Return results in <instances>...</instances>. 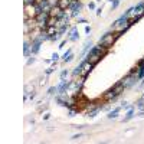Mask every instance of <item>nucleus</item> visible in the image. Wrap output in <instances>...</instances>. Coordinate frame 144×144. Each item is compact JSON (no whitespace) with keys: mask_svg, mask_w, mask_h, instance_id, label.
<instances>
[{"mask_svg":"<svg viewBox=\"0 0 144 144\" xmlns=\"http://www.w3.org/2000/svg\"><path fill=\"white\" fill-rule=\"evenodd\" d=\"M107 53V49H104V48H101L100 45L98 46H94V48H91L89 49V52L86 53V59L89 61V64H92V65H97V62L100 61L101 58L104 56V55Z\"/></svg>","mask_w":144,"mask_h":144,"instance_id":"nucleus-1","label":"nucleus"},{"mask_svg":"<svg viewBox=\"0 0 144 144\" xmlns=\"http://www.w3.org/2000/svg\"><path fill=\"white\" fill-rule=\"evenodd\" d=\"M117 38H118V35H114V33H105V35L100 39V46L108 50L112 46V43L115 42Z\"/></svg>","mask_w":144,"mask_h":144,"instance_id":"nucleus-2","label":"nucleus"},{"mask_svg":"<svg viewBox=\"0 0 144 144\" xmlns=\"http://www.w3.org/2000/svg\"><path fill=\"white\" fill-rule=\"evenodd\" d=\"M131 26V23H130V19L125 17V16H121L120 19H117V20L114 22V25H112V29H117V30H120V32H125L127 29Z\"/></svg>","mask_w":144,"mask_h":144,"instance_id":"nucleus-3","label":"nucleus"},{"mask_svg":"<svg viewBox=\"0 0 144 144\" xmlns=\"http://www.w3.org/2000/svg\"><path fill=\"white\" fill-rule=\"evenodd\" d=\"M122 89H124V86H122L121 81H120L118 84H115V85L112 86L111 89H110L107 94H105L104 98H105V100H114V98H117V97L120 95V94L122 92Z\"/></svg>","mask_w":144,"mask_h":144,"instance_id":"nucleus-4","label":"nucleus"},{"mask_svg":"<svg viewBox=\"0 0 144 144\" xmlns=\"http://www.w3.org/2000/svg\"><path fill=\"white\" fill-rule=\"evenodd\" d=\"M69 9L72 10V17H76L79 13H81V9H82V3L81 2H78V0H74L71 3V6H69Z\"/></svg>","mask_w":144,"mask_h":144,"instance_id":"nucleus-5","label":"nucleus"},{"mask_svg":"<svg viewBox=\"0 0 144 144\" xmlns=\"http://www.w3.org/2000/svg\"><path fill=\"white\" fill-rule=\"evenodd\" d=\"M42 42H43V40L40 39V36H39V38H36L35 40H32V43H30V53H32V55L38 53V52H39V49H40V45H42Z\"/></svg>","mask_w":144,"mask_h":144,"instance_id":"nucleus-6","label":"nucleus"},{"mask_svg":"<svg viewBox=\"0 0 144 144\" xmlns=\"http://www.w3.org/2000/svg\"><path fill=\"white\" fill-rule=\"evenodd\" d=\"M64 14H65V12L62 10V9H61L59 6L52 7V10H50V17H55V19H56V22L59 20V19H61L62 16H64Z\"/></svg>","mask_w":144,"mask_h":144,"instance_id":"nucleus-7","label":"nucleus"},{"mask_svg":"<svg viewBox=\"0 0 144 144\" xmlns=\"http://www.w3.org/2000/svg\"><path fill=\"white\" fill-rule=\"evenodd\" d=\"M69 85L71 84L68 82V81H65V79H62L61 81V84L56 86V94H59V95H62V94H65L66 92V89L69 88Z\"/></svg>","mask_w":144,"mask_h":144,"instance_id":"nucleus-8","label":"nucleus"},{"mask_svg":"<svg viewBox=\"0 0 144 144\" xmlns=\"http://www.w3.org/2000/svg\"><path fill=\"white\" fill-rule=\"evenodd\" d=\"M88 62H89V61H88V59H86V58H85V59H84V61L81 62V64H79V65H78V66H76L75 69H74V72H72V75H74V76H78V75H81V74H82V72H84V68H85V66H86V64H88Z\"/></svg>","mask_w":144,"mask_h":144,"instance_id":"nucleus-9","label":"nucleus"},{"mask_svg":"<svg viewBox=\"0 0 144 144\" xmlns=\"http://www.w3.org/2000/svg\"><path fill=\"white\" fill-rule=\"evenodd\" d=\"M79 38V32H78V28H72L71 32H69V40H72V42H75V40H78Z\"/></svg>","mask_w":144,"mask_h":144,"instance_id":"nucleus-10","label":"nucleus"},{"mask_svg":"<svg viewBox=\"0 0 144 144\" xmlns=\"http://www.w3.org/2000/svg\"><path fill=\"white\" fill-rule=\"evenodd\" d=\"M68 22H69V16H66V14H64L59 20H58V23L56 25L61 28V26H65V25H68Z\"/></svg>","mask_w":144,"mask_h":144,"instance_id":"nucleus-11","label":"nucleus"},{"mask_svg":"<svg viewBox=\"0 0 144 144\" xmlns=\"http://www.w3.org/2000/svg\"><path fill=\"white\" fill-rule=\"evenodd\" d=\"M71 0H59V3H58V6L61 7L62 10H65V9H66V7H69L71 6Z\"/></svg>","mask_w":144,"mask_h":144,"instance_id":"nucleus-12","label":"nucleus"},{"mask_svg":"<svg viewBox=\"0 0 144 144\" xmlns=\"http://www.w3.org/2000/svg\"><path fill=\"white\" fill-rule=\"evenodd\" d=\"M23 53H25V56L32 55L30 53V42H28V40L25 42V46H23Z\"/></svg>","mask_w":144,"mask_h":144,"instance_id":"nucleus-13","label":"nucleus"},{"mask_svg":"<svg viewBox=\"0 0 144 144\" xmlns=\"http://www.w3.org/2000/svg\"><path fill=\"white\" fill-rule=\"evenodd\" d=\"M121 108L122 107H117L114 111H111L110 114H108V118H117V117H118V112L121 111Z\"/></svg>","mask_w":144,"mask_h":144,"instance_id":"nucleus-14","label":"nucleus"},{"mask_svg":"<svg viewBox=\"0 0 144 144\" xmlns=\"http://www.w3.org/2000/svg\"><path fill=\"white\" fill-rule=\"evenodd\" d=\"M133 117H134V108L131 107V108H128V112H127V115L124 117V120H122V121H130Z\"/></svg>","mask_w":144,"mask_h":144,"instance_id":"nucleus-15","label":"nucleus"},{"mask_svg":"<svg viewBox=\"0 0 144 144\" xmlns=\"http://www.w3.org/2000/svg\"><path fill=\"white\" fill-rule=\"evenodd\" d=\"M138 71H137V76H138V79H143L144 78V64L143 65H138Z\"/></svg>","mask_w":144,"mask_h":144,"instance_id":"nucleus-16","label":"nucleus"},{"mask_svg":"<svg viewBox=\"0 0 144 144\" xmlns=\"http://www.w3.org/2000/svg\"><path fill=\"white\" fill-rule=\"evenodd\" d=\"M100 111H101V107L94 108V110H91V111H88V117H95V115H97Z\"/></svg>","mask_w":144,"mask_h":144,"instance_id":"nucleus-17","label":"nucleus"},{"mask_svg":"<svg viewBox=\"0 0 144 144\" xmlns=\"http://www.w3.org/2000/svg\"><path fill=\"white\" fill-rule=\"evenodd\" d=\"M84 46H85V48H84V50H82V55H86V53H88V50L91 49V46H92V45H91V42H86Z\"/></svg>","mask_w":144,"mask_h":144,"instance_id":"nucleus-18","label":"nucleus"},{"mask_svg":"<svg viewBox=\"0 0 144 144\" xmlns=\"http://www.w3.org/2000/svg\"><path fill=\"white\" fill-rule=\"evenodd\" d=\"M66 29H68V25H65V26H61V28L58 29V33H59V36L64 35L65 32H66Z\"/></svg>","mask_w":144,"mask_h":144,"instance_id":"nucleus-19","label":"nucleus"},{"mask_svg":"<svg viewBox=\"0 0 144 144\" xmlns=\"http://www.w3.org/2000/svg\"><path fill=\"white\" fill-rule=\"evenodd\" d=\"M120 4V0H111V7L112 9H117Z\"/></svg>","mask_w":144,"mask_h":144,"instance_id":"nucleus-20","label":"nucleus"},{"mask_svg":"<svg viewBox=\"0 0 144 144\" xmlns=\"http://www.w3.org/2000/svg\"><path fill=\"white\" fill-rule=\"evenodd\" d=\"M35 3H36V0H25V6H35Z\"/></svg>","mask_w":144,"mask_h":144,"instance_id":"nucleus-21","label":"nucleus"},{"mask_svg":"<svg viewBox=\"0 0 144 144\" xmlns=\"http://www.w3.org/2000/svg\"><path fill=\"white\" fill-rule=\"evenodd\" d=\"M58 3H59V0H49V4H50L52 7H56Z\"/></svg>","mask_w":144,"mask_h":144,"instance_id":"nucleus-22","label":"nucleus"},{"mask_svg":"<svg viewBox=\"0 0 144 144\" xmlns=\"http://www.w3.org/2000/svg\"><path fill=\"white\" fill-rule=\"evenodd\" d=\"M58 58H59V55H58V53H53V55H52V58H50V61H52V62H56Z\"/></svg>","mask_w":144,"mask_h":144,"instance_id":"nucleus-23","label":"nucleus"},{"mask_svg":"<svg viewBox=\"0 0 144 144\" xmlns=\"http://www.w3.org/2000/svg\"><path fill=\"white\" fill-rule=\"evenodd\" d=\"M66 76H68V71H62L61 72V79H65Z\"/></svg>","mask_w":144,"mask_h":144,"instance_id":"nucleus-24","label":"nucleus"},{"mask_svg":"<svg viewBox=\"0 0 144 144\" xmlns=\"http://www.w3.org/2000/svg\"><path fill=\"white\" fill-rule=\"evenodd\" d=\"M53 91H55V92H56V86H50L49 89H48V94H49V95H50V94H53Z\"/></svg>","mask_w":144,"mask_h":144,"instance_id":"nucleus-25","label":"nucleus"},{"mask_svg":"<svg viewBox=\"0 0 144 144\" xmlns=\"http://www.w3.org/2000/svg\"><path fill=\"white\" fill-rule=\"evenodd\" d=\"M82 137V134H75V136L72 137V140H78V138H81Z\"/></svg>","mask_w":144,"mask_h":144,"instance_id":"nucleus-26","label":"nucleus"},{"mask_svg":"<svg viewBox=\"0 0 144 144\" xmlns=\"http://www.w3.org/2000/svg\"><path fill=\"white\" fill-rule=\"evenodd\" d=\"M65 45H66V40H62V42H61V45H59L58 48H59V49H62V48H64Z\"/></svg>","mask_w":144,"mask_h":144,"instance_id":"nucleus-27","label":"nucleus"},{"mask_svg":"<svg viewBox=\"0 0 144 144\" xmlns=\"http://www.w3.org/2000/svg\"><path fill=\"white\" fill-rule=\"evenodd\" d=\"M75 114H76V110H69V115H71V117H74Z\"/></svg>","mask_w":144,"mask_h":144,"instance_id":"nucleus-28","label":"nucleus"},{"mask_svg":"<svg viewBox=\"0 0 144 144\" xmlns=\"http://www.w3.org/2000/svg\"><path fill=\"white\" fill-rule=\"evenodd\" d=\"M52 72H53V68L50 66V68H49V69H48V71H46V75H49V74H52Z\"/></svg>","mask_w":144,"mask_h":144,"instance_id":"nucleus-29","label":"nucleus"},{"mask_svg":"<svg viewBox=\"0 0 144 144\" xmlns=\"http://www.w3.org/2000/svg\"><path fill=\"white\" fill-rule=\"evenodd\" d=\"M85 33H91V28H89V26H85Z\"/></svg>","mask_w":144,"mask_h":144,"instance_id":"nucleus-30","label":"nucleus"},{"mask_svg":"<svg viewBox=\"0 0 144 144\" xmlns=\"http://www.w3.org/2000/svg\"><path fill=\"white\" fill-rule=\"evenodd\" d=\"M33 62H35V58H32V59H29V61H28V65L33 64Z\"/></svg>","mask_w":144,"mask_h":144,"instance_id":"nucleus-31","label":"nucleus"},{"mask_svg":"<svg viewBox=\"0 0 144 144\" xmlns=\"http://www.w3.org/2000/svg\"><path fill=\"white\" fill-rule=\"evenodd\" d=\"M89 9L92 10V9H95V3H89Z\"/></svg>","mask_w":144,"mask_h":144,"instance_id":"nucleus-32","label":"nucleus"},{"mask_svg":"<svg viewBox=\"0 0 144 144\" xmlns=\"http://www.w3.org/2000/svg\"><path fill=\"white\" fill-rule=\"evenodd\" d=\"M49 117H50V114H45V115H43V120H48Z\"/></svg>","mask_w":144,"mask_h":144,"instance_id":"nucleus-33","label":"nucleus"},{"mask_svg":"<svg viewBox=\"0 0 144 144\" xmlns=\"http://www.w3.org/2000/svg\"><path fill=\"white\" fill-rule=\"evenodd\" d=\"M35 95H36V94H35V92H32V94H30V97H29V98H30V101H32V100H33V98H35Z\"/></svg>","mask_w":144,"mask_h":144,"instance_id":"nucleus-34","label":"nucleus"}]
</instances>
